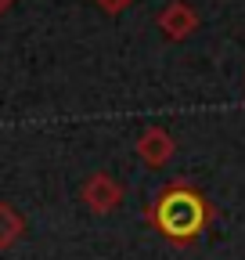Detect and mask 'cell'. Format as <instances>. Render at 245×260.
<instances>
[{
    "instance_id": "cell-1",
    "label": "cell",
    "mask_w": 245,
    "mask_h": 260,
    "mask_svg": "<svg viewBox=\"0 0 245 260\" xmlns=\"http://www.w3.org/2000/svg\"><path fill=\"white\" fill-rule=\"evenodd\" d=\"M144 220L155 228L170 246L184 249V246L198 242L202 232L217 220V206H213L206 199V191L195 188L188 177H173L155 199L144 206Z\"/></svg>"
},
{
    "instance_id": "cell-7",
    "label": "cell",
    "mask_w": 245,
    "mask_h": 260,
    "mask_svg": "<svg viewBox=\"0 0 245 260\" xmlns=\"http://www.w3.org/2000/svg\"><path fill=\"white\" fill-rule=\"evenodd\" d=\"M11 4H15V0H0V15H4V11H8Z\"/></svg>"
},
{
    "instance_id": "cell-5",
    "label": "cell",
    "mask_w": 245,
    "mask_h": 260,
    "mask_svg": "<svg viewBox=\"0 0 245 260\" xmlns=\"http://www.w3.org/2000/svg\"><path fill=\"white\" fill-rule=\"evenodd\" d=\"M22 235H25V217L11 203H0V249H11Z\"/></svg>"
},
{
    "instance_id": "cell-2",
    "label": "cell",
    "mask_w": 245,
    "mask_h": 260,
    "mask_svg": "<svg viewBox=\"0 0 245 260\" xmlns=\"http://www.w3.org/2000/svg\"><path fill=\"white\" fill-rule=\"evenodd\" d=\"M79 199L87 203V210H90V213L105 217V213H112V210H119V206H123V199H127V188H123L112 174L94 170V174H90V177L83 181Z\"/></svg>"
},
{
    "instance_id": "cell-6",
    "label": "cell",
    "mask_w": 245,
    "mask_h": 260,
    "mask_svg": "<svg viewBox=\"0 0 245 260\" xmlns=\"http://www.w3.org/2000/svg\"><path fill=\"white\" fill-rule=\"evenodd\" d=\"M94 4H98L105 15H123V11L134 4V0H94Z\"/></svg>"
},
{
    "instance_id": "cell-4",
    "label": "cell",
    "mask_w": 245,
    "mask_h": 260,
    "mask_svg": "<svg viewBox=\"0 0 245 260\" xmlns=\"http://www.w3.org/2000/svg\"><path fill=\"white\" fill-rule=\"evenodd\" d=\"M134 152H137V159L141 162H148V167H166V162L173 159V152H177V145H173V134L166 126H144L141 130V138H137V145H134Z\"/></svg>"
},
{
    "instance_id": "cell-3",
    "label": "cell",
    "mask_w": 245,
    "mask_h": 260,
    "mask_svg": "<svg viewBox=\"0 0 245 260\" xmlns=\"http://www.w3.org/2000/svg\"><path fill=\"white\" fill-rule=\"evenodd\" d=\"M198 22H202V18H198V11L188 4V0H173V4H166V8L159 11V18H155L162 40H170V44L188 40L191 32L198 29Z\"/></svg>"
}]
</instances>
